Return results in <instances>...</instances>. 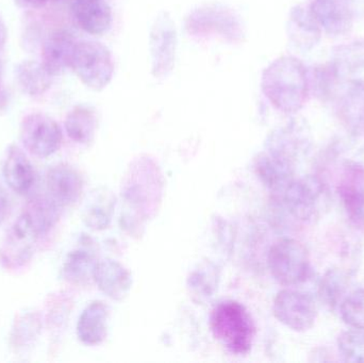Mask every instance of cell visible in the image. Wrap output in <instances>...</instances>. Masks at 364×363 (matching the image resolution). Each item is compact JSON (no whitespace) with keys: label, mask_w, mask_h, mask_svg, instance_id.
I'll use <instances>...</instances> for the list:
<instances>
[{"label":"cell","mask_w":364,"mask_h":363,"mask_svg":"<svg viewBox=\"0 0 364 363\" xmlns=\"http://www.w3.org/2000/svg\"><path fill=\"white\" fill-rule=\"evenodd\" d=\"M309 80H311V83L314 85L312 87H314V93L321 99H327L331 97L333 90L338 87L331 64L314 68L311 79Z\"/></svg>","instance_id":"31"},{"label":"cell","mask_w":364,"mask_h":363,"mask_svg":"<svg viewBox=\"0 0 364 363\" xmlns=\"http://www.w3.org/2000/svg\"><path fill=\"white\" fill-rule=\"evenodd\" d=\"M327 193L326 185L320 177L308 175L303 178L293 179L276 196V200L295 219L308 222L320 215L328 198Z\"/></svg>","instance_id":"4"},{"label":"cell","mask_w":364,"mask_h":363,"mask_svg":"<svg viewBox=\"0 0 364 363\" xmlns=\"http://www.w3.org/2000/svg\"><path fill=\"white\" fill-rule=\"evenodd\" d=\"M359 121L364 125V104L363 106V109H361L360 119H359Z\"/></svg>","instance_id":"36"},{"label":"cell","mask_w":364,"mask_h":363,"mask_svg":"<svg viewBox=\"0 0 364 363\" xmlns=\"http://www.w3.org/2000/svg\"><path fill=\"white\" fill-rule=\"evenodd\" d=\"M256 170L259 178L271 190L275 197L294 179L292 162L271 151L257 159Z\"/></svg>","instance_id":"17"},{"label":"cell","mask_w":364,"mask_h":363,"mask_svg":"<svg viewBox=\"0 0 364 363\" xmlns=\"http://www.w3.org/2000/svg\"><path fill=\"white\" fill-rule=\"evenodd\" d=\"M309 76L301 60L282 57L262 75V91L272 104L284 113H295L307 102Z\"/></svg>","instance_id":"1"},{"label":"cell","mask_w":364,"mask_h":363,"mask_svg":"<svg viewBox=\"0 0 364 363\" xmlns=\"http://www.w3.org/2000/svg\"><path fill=\"white\" fill-rule=\"evenodd\" d=\"M109 308L104 302L91 303L79 317L77 336L85 345H98L108 335Z\"/></svg>","instance_id":"18"},{"label":"cell","mask_w":364,"mask_h":363,"mask_svg":"<svg viewBox=\"0 0 364 363\" xmlns=\"http://www.w3.org/2000/svg\"><path fill=\"white\" fill-rule=\"evenodd\" d=\"M331 66L338 87L350 95L364 97V40L335 48Z\"/></svg>","instance_id":"9"},{"label":"cell","mask_w":364,"mask_h":363,"mask_svg":"<svg viewBox=\"0 0 364 363\" xmlns=\"http://www.w3.org/2000/svg\"><path fill=\"white\" fill-rule=\"evenodd\" d=\"M76 40L65 31H57L45 40L42 63L53 77L65 72L72 64Z\"/></svg>","instance_id":"19"},{"label":"cell","mask_w":364,"mask_h":363,"mask_svg":"<svg viewBox=\"0 0 364 363\" xmlns=\"http://www.w3.org/2000/svg\"><path fill=\"white\" fill-rule=\"evenodd\" d=\"M338 349L344 362L364 363V330L353 328L342 332L338 338Z\"/></svg>","instance_id":"28"},{"label":"cell","mask_w":364,"mask_h":363,"mask_svg":"<svg viewBox=\"0 0 364 363\" xmlns=\"http://www.w3.org/2000/svg\"><path fill=\"white\" fill-rule=\"evenodd\" d=\"M2 175L9 188L21 195L27 194L36 181L33 166L16 145H11L6 151L2 164Z\"/></svg>","instance_id":"15"},{"label":"cell","mask_w":364,"mask_h":363,"mask_svg":"<svg viewBox=\"0 0 364 363\" xmlns=\"http://www.w3.org/2000/svg\"><path fill=\"white\" fill-rule=\"evenodd\" d=\"M210 328L230 353L245 355L252 349L256 327L243 305L233 300L220 303L210 315Z\"/></svg>","instance_id":"2"},{"label":"cell","mask_w":364,"mask_h":363,"mask_svg":"<svg viewBox=\"0 0 364 363\" xmlns=\"http://www.w3.org/2000/svg\"><path fill=\"white\" fill-rule=\"evenodd\" d=\"M289 33L296 46L304 50H310L320 43L322 29L312 16L309 10L297 6L290 14Z\"/></svg>","instance_id":"21"},{"label":"cell","mask_w":364,"mask_h":363,"mask_svg":"<svg viewBox=\"0 0 364 363\" xmlns=\"http://www.w3.org/2000/svg\"><path fill=\"white\" fill-rule=\"evenodd\" d=\"M60 207L47 196H36L27 206V215L36 226L40 236L47 234L57 224L60 217Z\"/></svg>","instance_id":"24"},{"label":"cell","mask_w":364,"mask_h":363,"mask_svg":"<svg viewBox=\"0 0 364 363\" xmlns=\"http://www.w3.org/2000/svg\"><path fill=\"white\" fill-rule=\"evenodd\" d=\"M48 196L60 207L78 202L83 191L81 175L73 166L59 164L49 170L46 178Z\"/></svg>","instance_id":"12"},{"label":"cell","mask_w":364,"mask_h":363,"mask_svg":"<svg viewBox=\"0 0 364 363\" xmlns=\"http://www.w3.org/2000/svg\"><path fill=\"white\" fill-rule=\"evenodd\" d=\"M94 281L100 291L113 300H125L132 290V278L129 271L112 259H104L96 264Z\"/></svg>","instance_id":"14"},{"label":"cell","mask_w":364,"mask_h":363,"mask_svg":"<svg viewBox=\"0 0 364 363\" xmlns=\"http://www.w3.org/2000/svg\"><path fill=\"white\" fill-rule=\"evenodd\" d=\"M348 287V277L339 269H331L321 281L318 294L321 300L331 308H336L342 302V296Z\"/></svg>","instance_id":"27"},{"label":"cell","mask_w":364,"mask_h":363,"mask_svg":"<svg viewBox=\"0 0 364 363\" xmlns=\"http://www.w3.org/2000/svg\"><path fill=\"white\" fill-rule=\"evenodd\" d=\"M309 11L329 36H344L352 30L354 15L350 0H312Z\"/></svg>","instance_id":"11"},{"label":"cell","mask_w":364,"mask_h":363,"mask_svg":"<svg viewBox=\"0 0 364 363\" xmlns=\"http://www.w3.org/2000/svg\"><path fill=\"white\" fill-rule=\"evenodd\" d=\"M15 76L21 91L30 96L44 94L50 87L53 77L44 64L32 60L19 63L15 70Z\"/></svg>","instance_id":"22"},{"label":"cell","mask_w":364,"mask_h":363,"mask_svg":"<svg viewBox=\"0 0 364 363\" xmlns=\"http://www.w3.org/2000/svg\"><path fill=\"white\" fill-rule=\"evenodd\" d=\"M276 319L291 330L305 332L311 330L318 318V307L311 296L295 290H282L273 305Z\"/></svg>","instance_id":"8"},{"label":"cell","mask_w":364,"mask_h":363,"mask_svg":"<svg viewBox=\"0 0 364 363\" xmlns=\"http://www.w3.org/2000/svg\"><path fill=\"white\" fill-rule=\"evenodd\" d=\"M70 67L83 85L93 91H102L112 80L114 60L102 43L81 40L75 46Z\"/></svg>","instance_id":"3"},{"label":"cell","mask_w":364,"mask_h":363,"mask_svg":"<svg viewBox=\"0 0 364 363\" xmlns=\"http://www.w3.org/2000/svg\"><path fill=\"white\" fill-rule=\"evenodd\" d=\"M15 2L21 8L33 10V9L42 8L48 2V0H15Z\"/></svg>","instance_id":"33"},{"label":"cell","mask_w":364,"mask_h":363,"mask_svg":"<svg viewBox=\"0 0 364 363\" xmlns=\"http://www.w3.org/2000/svg\"><path fill=\"white\" fill-rule=\"evenodd\" d=\"M114 200L106 191L97 192L87 202L83 212V221L94 230L105 229L112 217Z\"/></svg>","instance_id":"25"},{"label":"cell","mask_w":364,"mask_h":363,"mask_svg":"<svg viewBox=\"0 0 364 363\" xmlns=\"http://www.w3.org/2000/svg\"><path fill=\"white\" fill-rule=\"evenodd\" d=\"M10 210V200L6 190L0 185V224L8 217Z\"/></svg>","instance_id":"32"},{"label":"cell","mask_w":364,"mask_h":363,"mask_svg":"<svg viewBox=\"0 0 364 363\" xmlns=\"http://www.w3.org/2000/svg\"><path fill=\"white\" fill-rule=\"evenodd\" d=\"M40 330L41 322L38 315L28 313L21 317L15 322V327L13 328L12 340L15 347H23L31 343L40 334Z\"/></svg>","instance_id":"30"},{"label":"cell","mask_w":364,"mask_h":363,"mask_svg":"<svg viewBox=\"0 0 364 363\" xmlns=\"http://www.w3.org/2000/svg\"><path fill=\"white\" fill-rule=\"evenodd\" d=\"M310 146V132L304 124H292L282 128L272 136L271 153L282 156L292 162L299 153Z\"/></svg>","instance_id":"20"},{"label":"cell","mask_w":364,"mask_h":363,"mask_svg":"<svg viewBox=\"0 0 364 363\" xmlns=\"http://www.w3.org/2000/svg\"><path fill=\"white\" fill-rule=\"evenodd\" d=\"M338 193L350 223L364 230V170L361 166L346 168Z\"/></svg>","instance_id":"13"},{"label":"cell","mask_w":364,"mask_h":363,"mask_svg":"<svg viewBox=\"0 0 364 363\" xmlns=\"http://www.w3.org/2000/svg\"><path fill=\"white\" fill-rule=\"evenodd\" d=\"M6 38H8V31H6V27L4 25V21L0 18V53L4 50V46H6Z\"/></svg>","instance_id":"34"},{"label":"cell","mask_w":364,"mask_h":363,"mask_svg":"<svg viewBox=\"0 0 364 363\" xmlns=\"http://www.w3.org/2000/svg\"><path fill=\"white\" fill-rule=\"evenodd\" d=\"M96 126L97 119L95 112L89 107H76L66 117L65 129L68 136L80 144H87L93 140Z\"/></svg>","instance_id":"23"},{"label":"cell","mask_w":364,"mask_h":363,"mask_svg":"<svg viewBox=\"0 0 364 363\" xmlns=\"http://www.w3.org/2000/svg\"><path fill=\"white\" fill-rule=\"evenodd\" d=\"M340 315L350 327L364 330V289L355 290L342 300Z\"/></svg>","instance_id":"29"},{"label":"cell","mask_w":364,"mask_h":363,"mask_svg":"<svg viewBox=\"0 0 364 363\" xmlns=\"http://www.w3.org/2000/svg\"><path fill=\"white\" fill-rule=\"evenodd\" d=\"M40 234L23 211L6 232L0 246V264L8 270L27 266L33 257Z\"/></svg>","instance_id":"6"},{"label":"cell","mask_w":364,"mask_h":363,"mask_svg":"<svg viewBox=\"0 0 364 363\" xmlns=\"http://www.w3.org/2000/svg\"><path fill=\"white\" fill-rule=\"evenodd\" d=\"M4 98V87H2V64L0 63V104H2Z\"/></svg>","instance_id":"35"},{"label":"cell","mask_w":364,"mask_h":363,"mask_svg":"<svg viewBox=\"0 0 364 363\" xmlns=\"http://www.w3.org/2000/svg\"><path fill=\"white\" fill-rule=\"evenodd\" d=\"M267 266L278 283L287 287L306 281L310 273V258L305 245L295 239H282L269 249Z\"/></svg>","instance_id":"5"},{"label":"cell","mask_w":364,"mask_h":363,"mask_svg":"<svg viewBox=\"0 0 364 363\" xmlns=\"http://www.w3.org/2000/svg\"><path fill=\"white\" fill-rule=\"evenodd\" d=\"M177 36L175 25L166 14L160 15L151 34L153 74L158 78L172 72L176 55Z\"/></svg>","instance_id":"10"},{"label":"cell","mask_w":364,"mask_h":363,"mask_svg":"<svg viewBox=\"0 0 364 363\" xmlns=\"http://www.w3.org/2000/svg\"><path fill=\"white\" fill-rule=\"evenodd\" d=\"M72 11L79 27L87 33H105L112 25V10L106 0H74Z\"/></svg>","instance_id":"16"},{"label":"cell","mask_w":364,"mask_h":363,"mask_svg":"<svg viewBox=\"0 0 364 363\" xmlns=\"http://www.w3.org/2000/svg\"><path fill=\"white\" fill-rule=\"evenodd\" d=\"M97 262L87 251L77 249L68 254L63 264V276L73 283H85L94 278V270Z\"/></svg>","instance_id":"26"},{"label":"cell","mask_w":364,"mask_h":363,"mask_svg":"<svg viewBox=\"0 0 364 363\" xmlns=\"http://www.w3.org/2000/svg\"><path fill=\"white\" fill-rule=\"evenodd\" d=\"M19 136L23 147L38 158L50 157L57 153L63 140L59 124L43 113H32L23 117Z\"/></svg>","instance_id":"7"}]
</instances>
